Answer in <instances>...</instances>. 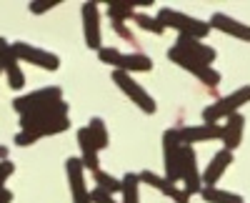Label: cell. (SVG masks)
Returning a JSON list of instances; mask_svg holds the SVG:
<instances>
[{
  "mask_svg": "<svg viewBox=\"0 0 250 203\" xmlns=\"http://www.w3.org/2000/svg\"><path fill=\"white\" fill-rule=\"evenodd\" d=\"M158 23L163 28H173L178 30L180 35L185 38H195V40H203L208 33H210V25L205 20H198L193 15H185L180 10H173V8H160L158 10Z\"/></svg>",
  "mask_w": 250,
  "mask_h": 203,
  "instance_id": "6da1fadb",
  "label": "cell"
},
{
  "mask_svg": "<svg viewBox=\"0 0 250 203\" xmlns=\"http://www.w3.org/2000/svg\"><path fill=\"white\" fill-rule=\"evenodd\" d=\"M98 58L108 66H115V70H120V73H148V70H153V60L143 53L125 55L115 48H100Z\"/></svg>",
  "mask_w": 250,
  "mask_h": 203,
  "instance_id": "7a4b0ae2",
  "label": "cell"
},
{
  "mask_svg": "<svg viewBox=\"0 0 250 203\" xmlns=\"http://www.w3.org/2000/svg\"><path fill=\"white\" fill-rule=\"evenodd\" d=\"M250 103V86H243L238 90H233L230 95H225L220 100H215L213 106H208L203 111V120L205 123H218L220 118H230L238 113L240 106H248Z\"/></svg>",
  "mask_w": 250,
  "mask_h": 203,
  "instance_id": "3957f363",
  "label": "cell"
},
{
  "mask_svg": "<svg viewBox=\"0 0 250 203\" xmlns=\"http://www.w3.org/2000/svg\"><path fill=\"white\" fill-rule=\"evenodd\" d=\"M168 58L173 60L175 66H180L183 70H188V73H193L200 83H205V86H210V88H215L218 83H220V73L213 68V66H205V63H200V60H195V58H190V55H185L180 48H170L168 50Z\"/></svg>",
  "mask_w": 250,
  "mask_h": 203,
  "instance_id": "277c9868",
  "label": "cell"
},
{
  "mask_svg": "<svg viewBox=\"0 0 250 203\" xmlns=\"http://www.w3.org/2000/svg\"><path fill=\"white\" fill-rule=\"evenodd\" d=\"M180 156L183 146L178 140V128H168L163 133V160H165V180L173 186L180 180Z\"/></svg>",
  "mask_w": 250,
  "mask_h": 203,
  "instance_id": "5b68a950",
  "label": "cell"
},
{
  "mask_svg": "<svg viewBox=\"0 0 250 203\" xmlns=\"http://www.w3.org/2000/svg\"><path fill=\"white\" fill-rule=\"evenodd\" d=\"M70 128V118L68 115H60V118H50V120H43V123H35L25 131H20L15 135V143L18 146H33L35 140L45 138V135H58L62 131Z\"/></svg>",
  "mask_w": 250,
  "mask_h": 203,
  "instance_id": "8992f818",
  "label": "cell"
},
{
  "mask_svg": "<svg viewBox=\"0 0 250 203\" xmlns=\"http://www.w3.org/2000/svg\"><path fill=\"white\" fill-rule=\"evenodd\" d=\"M10 48H13L18 60H25V63H30V66H38L43 70H58L60 68V58L55 53H48L43 48H38V45H30V43L18 40V43H13Z\"/></svg>",
  "mask_w": 250,
  "mask_h": 203,
  "instance_id": "52a82bcc",
  "label": "cell"
},
{
  "mask_svg": "<svg viewBox=\"0 0 250 203\" xmlns=\"http://www.w3.org/2000/svg\"><path fill=\"white\" fill-rule=\"evenodd\" d=\"M113 80H115L118 88H120L125 95H128L143 113H150V115L155 113V100H153V95L145 90L140 83H135V80L130 78V73H120V70H115V73H113Z\"/></svg>",
  "mask_w": 250,
  "mask_h": 203,
  "instance_id": "ba28073f",
  "label": "cell"
},
{
  "mask_svg": "<svg viewBox=\"0 0 250 203\" xmlns=\"http://www.w3.org/2000/svg\"><path fill=\"white\" fill-rule=\"evenodd\" d=\"M180 180H183V191L188 196L200 193L203 191V178L198 171V156L193 146H183V156H180Z\"/></svg>",
  "mask_w": 250,
  "mask_h": 203,
  "instance_id": "9c48e42d",
  "label": "cell"
},
{
  "mask_svg": "<svg viewBox=\"0 0 250 203\" xmlns=\"http://www.w3.org/2000/svg\"><path fill=\"white\" fill-rule=\"evenodd\" d=\"M55 100H62V90L58 86H50V88H40V90H33L28 95H20L13 100V108L20 113V115H25L30 111H38V108H43L48 103H55Z\"/></svg>",
  "mask_w": 250,
  "mask_h": 203,
  "instance_id": "30bf717a",
  "label": "cell"
},
{
  "mask_svg": "<svg viewBox=\"0 0 250 203\" xmlns=\"http://www.w3.org/2000/svg\"><path fill=\"white\" fill-rule=\"evenodd\" d=\"M83 33H85V45L90 50L103 48V35H100V10L98 3H83Z\"/></svg>",
  "mask_w": 250,
  "mask_h": 203,
  "instance_id": "8fae6325",
  "label": "cell"
},
{
  "mask_svg": "<svg viewBox=\"0 0 250 203\" xmlns=\"http://www.w3.org/2000/svg\"><path fill=\"white\" fill-rule=\"evenodd\" d=\"M0 70L8 75V86H10V88L20 90V88L25 86V75H23V70H20L18 58H15V53H13V48L8 45L5 38H0Z\"/></svg>",
  "mask_w": 250,
  "mask_h": 203,
  "instance_id": "7c38bea8",
  "label": "cell"
},
{
  "mask_svg": "<svg viewBox=\"0 0 250 203\" xmlns=\"http://www.w3.org/2000/svg\"><path fill=\"white\" fill-rule=\"evenodd\" d=\"M65 173H68V183L73 191V203H90V193L85 186V168H83L80 158L65 160Z\"/></svg>",
  "mask_w": 250,
  "mask_h": 203,
  "instance_id": "4fadbf2b",
  "label": "cell"
},
{
  "mask_svg": "<svg viewBox=\"0 0 250 203\" xmlns=\"http://www.w3.org/2000/svg\"><path fill=\"white\" fill-rule=\"evenodd\" d=\"M220 138V126L218 123H203V126H183L178 128V140L180 146H195L203 140H215Z\"/></svg>",
  "mask_w": 250,
  "mask_h": 203,
  "instance_id": "5bb4252c",
  "label": "cell"
},
{
  "mask_svg": "<svg viewBox=\"0 0 250 203\" xmlns=\"http://www.w3.org/2000/svg\"><path fill=\"white\" fill-rule=\"evenodd\" d=\"M138 178H140V186H143V183H145V186H153L155 191H160L163 196L173 198L175 203H190V196H188L183 188H175L173 183H168L163 176H158V173H153V171H143V173H138Z\"/></svg>",
  "mask_w": 250,
  "mask_h": 203,
  "instance_id": "9a60e30c",
  "label": "cell"
},
{
  "mask_svg": "<svg viewBox=\"0 0 250 203\" xmlns=\"http://www.w3.org/2000/svg\"><path fill=\"white\" fill-rule=\"evenodd\" d=\"M210 28L225 33V35H233L238 40H245V43H250V25L240 23V20L230 18V15H225V13H213L210 18V23H208Z\"/></svg>",
  "mask_w": 250,
  "mask_h": 203,
  "instance_id": "2e32d148",
  "label": "cell"
},
{
  "mask_svg": "<svg viewBox=\"0 0 250 203\" xmlns=\"http://www.w3.org/2000/svg\"><path fill=\"white\" fill-rule=\"evenodd\" d=\"M60 115H68V103L65 100H55V103H48L43 108H38V111H30L25 115H20V126L30 128L35 123H43V120H50V118H60Z\"/></svg>",
  "mask_w": 250,
  "mask_h": 203,
  "instance_id": "e0dca14e",
  "label": "cell"
},
{
  "mask_svg": "<svg viewBox=\"0 0 250 203\" xmlns=\"http://www.w3.org/2000/svg\"><path fill=\"white\" fill-rule=\"evenodd\" d=\"M233 163V153L230 151H218L215 156H213V160H210V163H208V168L203 171V188H213L215 183H218V180L223 178V173L228 171V166H230Z\"/></svg>",
  "mask_w": 250,
  "mask_h": 203,
  "instance_id": "ac0fdd59",
  "label": "cell"
},
{
  "mask_svg": "<svg viewBox=\"0 0 250 203\" xmlns=\"http://www.w3.org/2000/svg\"><path fill=\"white\" fill-rule=\"evenodd\" d=\"M175 48H180L185 55H190V58L200 60V63H205V66H213V60H215V55H218L210 45H205L203 40L185 38V35H178V43H175Z\"/></svg>",
  "mask_w": 250,
  "mask_h": 203,
  "instance_id": "d6986e66",
  "label": "cell"
},
{
  "mask_svg": "<svg viewBox=\"0 0 250 203\" xmlns=\"http://www.w3.org/2000/svg\"><path fill=\"white\" fill-rule=\"evenodd\" d=\"M243 131H245V118L240 113L230 115L225 120V126H220V140H223V146L225 151H235L240 146V140H243Z\"/></svg>",
  "mask_w": 250,
  "mask_h": 203,
  "instance_id": "ffe728a7",
  "label": "cell"
},
{
  "mask_svg": "<svg viewBox=\"0 0 250 203\" xmlns=\"http://www.w3.org/2000/svg\"><path fill=\"white\" fill-rule=\"evenodd\" d=\"M78 146H80V163H83V168H88V171H100L98 166H100V158H98V148L93 146V140H90V135H88V131L85 128H80L78 131Z\"/></svg>",
  "mask_w": 250,
  "mask_h": 203,
  "instance_id": "44dd1931",
  "label": "cell"
},
{
  "mask_svg": "<svg viewBox=\"0 0 250 203\" xmlns=\"http://www.w3.org/2000/svg\"><path fill=\"white\" fill-rule=\"evenodd\" d=\"M120 193H123V203H140V178H138V173H125L120 178Z\"/></svg>",
  "mask_w": 250,
  "mask_h": 203,
  "instance_id": "7402d4cb",
  "label": "cell"
},
{
  "mask_svg": "<svg viewBox=\"0 0 250 203\" xmlns=\"http://www.w3.org/2000/svg\"><path fill=\"white\" fill-rule=\"evenodd\" d=\"M85 131H88V135H90V140H93V146H95L98 151L108 148L110 138H108V128H105V123H103V118H93Z\"/></svg>",
  "mask_w": 250,
  "mask_h": 203,
  "instance_id": "603a6c76",
  "label": "cell"
},
{
  "mask_svg": "<svg viewBox=\"0 0 250 203\" xmlns=\"http://www.w3.org/2000/svg\"><path fill=\"white\" fill-rule=\"evenodd\" d=\"M200 196H203V201H208V203H243V198L238 196V193H230V191H220V188H203L200 191Z\"/></svg>",
  "mask_w": 250,
  "mask_h": 203,
  "instance_id": "cb8c5ba5",
  "label": "cell"
},
{
  "mask_svg": "<svg viewBox=\"0 0 250 203\" xmlns=\"http://www.w3.org/2000/svg\"><path fill=\"white\" fill-rule=\"evenodd\" d=\"M108 18L115 23H125L128 18H133V3H108Z\"/></svg>",
  "mask_w": 250,
  "mask_h": 203,
  "instance_id": "d4e9b609",
  "label": "cell"
},
{
  "mask_svg": "<svg viewBox=\"0 0 250 203\" xmlns=\"http://www.w3.org/2000/svg\"><path fill=\"white\" fill-rule=\"evenodd\" d=\"M93 178H95V183H98L100 191H105V193H110V196H113V193H120V180H118L115 176L103 173V171H95Z\"/></svg>",
  "mask_w": 250,
  "mask_h": 203,
  "instance_id": "484cf974",
  "label": "cell"
},
{
  "mask_svg": "<svg viewBox=\"0 0 250 203\" xmlns=\"http://www.w3.org/2000/svg\"><path fill=\"white\" fill-rule=\"evenodd\" d=\"M133 20L138 23L140 30H148V33H155V35H163L165 28L158 23V18H150V15H145V13H133Z\"/></svg>",
  "mask_w": 250,
  "mask_h": 203,
  "instance_id": "4316f807",
  "label": "cell"
},
{
  "mask_svg": "<svg viewBox=\"0 0 250 203\" xmlns=\"http://www.w3.org/2000/svg\"><path fill=\"white\" fill-rule=\"evenodd\" d=\"M55 5H60V0H33L28 8H30V13L40 15V13H45V10H53Z\"/></svg>",
  "mask_w": 250,
  "mask_h": 203,
  "instance_id": "83f0119b",
  "label": "cell"
},
{
  "mask_svg": "<svg viewBox=\"0 0 250 203\" xmlns=\"http://www.w3.org/2000/svg\"><path fill=\"white\" fill-rule=\"evenodd\" d=\"M13 171H15V166L10 163V160H0V191H5L3 183L8 180V176H13Z\"/></svg>",
  "mask_w": 250,
  "mask_h": 203,
  "instance_id": "f1b7e54d",
  "label": "cell"
},
{
  "mask_svg": "<svg viewBox=\"0 0 250 203\" xmlns=\"http://www.w3.org/2000/svg\"><path fill=\"white\" fill-rule=\"evenodd\" d=\"M90 203H115V201H113V196H110V193L95 188V191L90 193Z\"/></svg>",
  "mask_w": 250,
  "mask_h": 203,
  "instance_id": "f546056e",
  "label": "cell"
},
{
  "mask_svg": "<svg viewBox=\"0 0 250 203\" xmlns=\"http://www.w3.org/2000/svg\"><path fill=\"white\" fill-rule=\"evenodd\" d=\"M13 201V193L10 191H0V203H10Z\"/></svg>",
  "mask_w": 250,
  "mask_h": 203,
  "instance_id": "4dcf8cb0",
  "label": "cell"
},
{
  "mask_svg": "<svg viewBox=\"0 0 250 203\" xmlns=\"http://www.w3.org/2000/svg\"><path fill=\"white\" fill-rule=\"evenodd\" d=\"M0 160H8V148L0 146Z\"/></svg>",
  "mask_w": 250,
  "mask_h": 203,
  "instance_id": "1f68e13d",
  "label": "cell"
},
{
  "mask_svg": "<svg viewBox=\"0 0 250 203\" xmlns=\"http://www.w3.org/2000/svg\"><path fill=\"white\" fill-rule=\"evenodd\" d=\"M0 73H3V70H0Z\"/></svg>",
  "mask_w": 250,
  "mask_h": 203,
  "instance_id": "d6a6232c",
  "label": "cell"
}]
</instances>
